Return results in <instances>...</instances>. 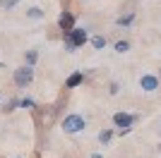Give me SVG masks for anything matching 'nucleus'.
I'll return each mask as SVG.
<instances>
[{
    "label": "nucleus",
    "instance_id": "nucleus-8",
    "mask_svg": "<svg viewBox=\"0 0 161 158\" xmlns=\"http://www.w3.org/2000/svg\"><path fill=\"white\" fill-rule=\"evenodd\" d=\"M135 19H137L135 12H123L120 17H115V26H118V29H130V26L135 24Z\"/></svg>",
    "mask_w": 161,
    "mask_h": 158
},
{
    "label": "nucleus",
    "instance_id": "nucleus-22",
    "mask_svg": "<svg viewBox=\"0 0 161 158\" xmlns=\"http://www.w3.org/2000/svg\"><path fill=\"white\" fill-rule=\"evenodd\" d=\"M159 132H161V122H159Z\"/></svg>",
    "mask_w": 161,
    "mask_h": 158
},
{
    "label": "nucleus",
    "instance_id": "nucleus-4",
    "mask_svg": "<svg viewBox=\"0 0 161 158\" xmlns=\"http://www.w3.org/2000/svg\"><path fill=\"white\" fill-rule=\"evenodd\" d=\"M137 84H140V89L144 93H154V91H159L161 79H159V74H154V72H142L140 79H137Z\"/></svg>",
    "mask_w": 161,
    "mask_h": 158
},
{
    "label": "nucleus",
    "instance_id": "nucleus-3",
    "mask_svg": "<svg viewBox=\"0 0 161 158\" xmlns=\"http://www.w3.org/2000/svg\"><path fill=\"white\" fill-rule=\"evenodd\" d=\"M115 129H123V127H135L140 122V115H135V113H128V110H118L113 113V118H111Z\"/></svg>",
    "mask_w": 161,
    "mask_h": 158
},
{
    "label": "nucleus",
    "instance_id": "nucleus-23",
    "mask_svg": "<svg viewBox=\"0 0 161 158\" xmlns=\"http://www.w3.org/2000/svg\"><path fill=\"white\" fill-rule=\"evenodd\" d=\"M17 158H19V156H17Z\"/></svg>",
    "mask_w": 161,
    "mask_h": 158
},
{
    "label": "nucleus",
    "instance_id": "nucleus-7",
    "mask_svg": "<svg viewBox=\"0 0 161 158\" xmlns=\"http://www.w3.org/2000/svg\"><path fill=\"white\" fill-rule=\"evenodd\" d=\"M84 79H87V74L82 72V70H75V72L65 79V89H67V91H72V89H77V86L84 84Z\"/></svg>",
    "mask_w": 161,
    "mask_h": 158
},
{
    "label": "nucleus",
    "instance_id": "nucleus-5",
    "mask_svg": "<svg viewBox=\"0 0 161 158\" xmlns=\"http://www.w3.org/2000/svg\"><path fill=\"white\" fill-rule=\"evenodd\" d=\"M63 39H70L75 43V48H82V46H87V43H89L92 34H89V29H84V26H75L72 31L63 34Z\"/></svg>",
    "mask_w": 161,
    "mask_h": 158
},
{
    "label": "nucleus",
    "instance_id": "nucleus-17",
    "mask_svg": "<svg viewBox=\"0 0 161 158\" xmlns=\"http://www.w3.org/2000/svg\"><path fill=\"white\" fill-rule=\"evenodd\" d=\"M22 0H0V7H3V10H12L14 5H19Z\"/></svg>",
    "mask_w": 161,
    "mask_h": 158
},
{
    "label": "nucleus",
    "instance_id": "nucleus-19",
    "mask_svg": "<svg viewBox=\"0 0 161 158\" xmlns=\"http://www.w3.org/2000/svg\"><path fill=\"white\" fill-rule=\"evenodd\" d=\"M89 158H103V153H99V151H96V153H92Z\"/></svg>",
    "mask_w": 161,
    "mask_h": 158
},
{
    "label": "nucleus",
    "instance_id": "nucleus-9",
    "mask_svg": "<svg viewBox=\"0 0 161 158\" xmlns=\"http://www.w3.org/2000/svg\"><path fill=\"white\" fill-rule=\"evenodd\" d=\"M89 46L94 48V50H103V48L108 46V39L103 36V34H94V36L89 39Z\"/></svg>",
    "mask_w": 161,
    "mask_h": 158
},
{
    "label": "nucleus",
    "instance_id": "nucleus-13",
    "mask_svg": "<svg viewBox=\"0 0 161 158\" xmlns=\"http://www.w3.org/2000/svg\"><path fill=\"white\" fill-rule=\"evenodd\" d=\"M36 62H39V50H36V48H29V50H24V65L36 67Z\"/></svg>",
    "mask_w": 161,
    "mask_h": 158
},
{
    "label": "nucleus",
    "instance_id": "nucleus-11",
    "mask_svg": "<svg viewBox=\"0 0 161 158\" xmlns=\"http://www.w3.org/2000/svg\"><path fill=\"white\" fill-rule=\"evenodd\" d=\"M24 14H27V19H34V22H39V19H43V17H46V12H43L39 5H29Z\"/></svg>",
    "mask_w": 161,
    "mask_h": 158
},
{
    "label": "nucleus",
    "instance_id": "nucleus-1",
    "mask_svg": "<svg viewBox=\"0 0 161 158\" xmlns=\"http://www.w3.org/2000/svg\"><path fill=\"white\" fill-rule=\"evenodd\" d=\"M60 129L65 134H80V132L87 129V118L80 115V113H70L60 120Z\"/></svg>",
    "mask_w": 161,
    "mask_h": 158
},
{
    "label": "nucleus",
    "instance_id": "nucleus-18",
    "mask_svg": "<svg viewBox=\"0 0 161 158\" xmlns=\"http://www.w3.org/2000/svg\"><path fill=\"white\" fill-rule=\"evenodd\" d=\"M63 48H65L67 53H75V50H77V48H75V43H72L70 39H63Z\"/></svg>",
    "mask_w": 161,
    "mask_h": 158
},
{
    "label": "nucleus",
    "instance_id": "nucleus-10",
    "mask_svg": "<svg viewBox=\"0 0 161 158\" xmlns=\"http://www.w3.org/2000/svg\"><path fill=\"white\" fill-rule=\"evenodd\" d=\"M113 137H115V129H113V127H103V129L99 132V144L101 146H108L111 141H113Z\"/></svg>",
    "mask_w": 161,
    "mask_h": 158
},
{
    "label": "nucleus",
    "instance_id": "nucleus-6",
    "mask_svg": "<svg viewBox=\"0 0 161 158\" xmlns=\"http://www.w3.org/2000/svg\"><path fill=\"white\" fill-rule=\"evenodd\" d=\"M75 12L72 10H63L60 14H58V29H60L63 34H67V31H72L75 29Z\"/></svg>",
    "mask_w": 161,
    "mask_h": 158
},
{
    "label": "nucleus",
    "instance_id": "nucleus-15",
    "mask_svg": "<svg viewBox=\"0 0 161 158\" xmlns=\"http://www.w3.org/2000/svg\"><path fill=\"white\" fill-rule=\"evenodd\" d=\"M120 93V82L118 79H111L108 82V96H118Z\"/></svg>",
    "mask_w": 161,
    "mask_h": 158
},
{
    "label": "nucleus",
    "instance_id": "nucleus-12",
    "mask_svg": "<svg viewBox=\"0 0 161 158\" xmlns=\"http://www.w3.org/2000/svg\"><path fill=\"white\" fill-rule=\"evenodd\" d=\"M130 48H132V43H130V39H118L113 43V50L118 53V55H123V53H128Z\"/></svg>",
    "mask_w": 161,
    "mask_h": 158
},
{
    "label": "nucleus",
    "instance_id": "nucleus-14",
    "mask_svg": "<svg viewBox=\"0 0 161 158\" xmlns=\"http://www.w3.org/2000/svg\"><path fill=\"white\" fill-rule=\"evenodd\" d=\"M19 108H24V110H36V101L24 96V98H19Z\"/></svg>",
    "mask_w": 161,
    "mask_h": 158
},
{
    "label": "nucleus",
    "instance_id": "nucleus-21",
    "mask_svg": "<svg viewBox=\"0 0 161 158\" xmlns=\"http://www.w3.org/2000/svg\"><path fill=\"white\" fill-rule=\"evenodd\" d=\"M156 74H159V79H161V67H159V72H156Z\"/></svg>",
    "mask_w": 161,
    "mask_h": 158
},
{
    "label": "nucleus",
    "instance_id": "nucleus-2",
    "mask_svg": "<svg viewBox=\"0 0 161 158\" xmlns=\"http://www.w3.org/2000/svg\"><path fill=\"white\" fill-rule=\"evenodd\" d=\"M12 82H14L17 89H27V86H31V82H34V67L31 65L17 67V70L12 72Z\"/></svg>",
    "mask_w": 161,
    "mask_h": 158
},
{
    "label": "nucleus",
    "instance_id": "nucleus-20",
    "mask_svg": "<svg viewBox=\"0 0 161 158\" xmlns=\"http://www.w3.org/2000/svg\"><path fill=\"white\" fill-rule=\"evenodd\" d=\"M156 151H159V153H161V144H159V146H156Z\"/></svg>",
    "mask_w": 161,
    "mask_h": 158
},
{
    "label": "nucleus",
    "instance_id": "nucleus-16",
    "mask_svg": "<svg viewBox=\"0 0 161 158\" xmlns=\"http://www.w3.org/2000/svg\"><path fill=\"white\" fill-rule=\"evenodd\" d=\"M17 108H19V98H10V101L5 103V108H3V110H5V113H14Z\"/></svg>",
    "mask_w": 161,
    "mask_h": 158
}]
</instances>
